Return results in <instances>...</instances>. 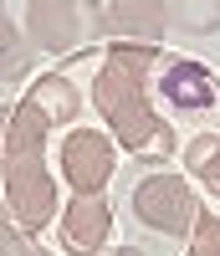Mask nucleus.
<instances>
[{"mask_svg": "<svg viewBox=\"0 0 220 256\" xmlns=\"http://www.w3.org/2000/svg\"><path fill=\"white\" fill-rule=\"evenodd\" d=\"M184 164L194 169V180H200L210 195H220V134H200L184 148Z\"/></svg>", "mask_w": 220, "mask_h": 256, "instance_id": "14", "label": "nucleus"}, {"mask_svg": "<svg viewBox=\"0 0 220 256\" xmlns=\"http://www.w3.org/2000/svg\"><path fill=\"white\" fill-rule=\"evenodd\" d=\"M159 92H164V102H174V108H184V113H205L215 102V77H210V67L180 56V62H169L159 72Z\"/></svg>", "mask_w": 220, "mask_h": 256, "instance_id": "9", "label": "nucleus"}, {"mask_svg": "<svg viewBox=\"0 0 220 256\" xmlns=\"http://www.w3.org/2000/svg\"><path fill=\"white\" fill-rule=\"evenodd\" d=\"M56 169L72 184V195H102L113 184V169H118V144L102 128H67Z\"/></svg>", "mask_w": 220, "mask_h": 256, "instance_id": "3", "label": "nucleus"}, {"mask_svg": "<svg viewBox=\"0 0 220 256\" xmlns=\"http://www.w3.org/2000/svg\"><path fill=\"white\" fill-rule=\"evenodd\" d=\"M169 26L184 31V36L220 31V0H174L169 6Z\"/></svg>", "mask_w": 220, "mask_h": 256, "instance_id": "13", "label": "nucleus"}, {"mask_svg": "<svg viewBox=\"0 0 220 256\" xmlns=\"http://www.w3.org/2000/svg\"><path fill=\"white\" fill-rule=\"evenodd\" d=\"M92 102L108 123H123L138 108H148V77H134V72L113 67V62H102L98 77H92Z\"/></svg>", "mask_w": 220, "mask_h": 256, "instance_id": "7", "label": "nucleus"}, {"mask_svg": "<svg viewBox=\"0 0 220 256\" xmlns=\"http://www.w3.org/2000/svg\"><path fill=\"white\" fill-rule=\"evenodd\" d=\"M26 67H31V41H26V31L10 20L6 0H0V82H20Z\"/></svg>", "mask_w": 220, "mask_h": 256, "instance_id": "12", "label": "nucleus"}, {"mask_svg": "<svg viewBox=\"0 0 220 256\" xmlns=\"http://www.w3.org/2000/svg\"><path fill=\"white\" fill-rule=\"evenodd\" d=\"M108 26L118 41H154L159 46L169 31V6L164 0H108Z\"/></svg>", "mask_w": 220, "mask_h": 256, "instance_id": "10", "label": "nucleus"}, {"mask_svg": "<svg viewBox=\"0 0 220 256\" xmlns=\"http://www.w3.org/2000/svg\"><path fill=\"white\" fill-rule=\"evenodd\" d=\"M26 98H31L36 108L52 118V123H72V118L82 113V98H77V88H72V77H62V72H46V77H36Z\"/></svg>", "mask_w": 220, "mask_h": 256, "instance_id": "11", "label": "nucleus"}, {"mask_svg": "<svg viewBox=\"0 0 220 256\" xmlns=\"http://www.w3.org/2000/svg\"><path fill=\"white\" fill-rule=\"evenodd\" d=\"M113 236V205L102 195H72L62 210V251L67 256H98Z\"/></svg>", "mask_w": 220, "mask_h": 256, "instance_id": "5", "label": "nucleus"}, {"mask_svg": "<svg viewBox=\"0 0 220 256\" xmlns=\"http://www.w3.org/2000/svg\"><path fill=\"white\" fill-rule=\"evenodd\" d=\"M108 62L123 67V72H134V77H148L154 62H159V46H154V41H118V46H108Z\"/></svg>", "mask_w": 220, "mask_h": 256, "instance_id": "15", "label": "nucleus"}, {"mask_svg": "<svg viewBox=\"0 0 220 256\" xmlns=\"http://www.w3.org/2000/svg\"><path fill=\"white\" fill-rule=\"evenodd\" d=\"M6 169V210H10V226L26 230V236H41L56 216V180L52 169L36 159H10L0 164Z\"/></svg>", "mask_w": 220, "mask_h": 256, "instance_id": "1", "label": "nucleus"}, {"mask_svg": "<svg viewBox=\"0 0 220 256\" xmlns=\"http://www.w3.org/2000/svg\"><path fill=\"white\" fill-rule=\"evenodd\" d=\"M20 256H46V251H36V246H20Z\"/></svg>", "mask_w": 220, "mask_h": 256, "instance_id": "19", "label": "nucleus"}, {"mask_svg": "<svg viewBox=\"0 0 220 256\" xmlns=\"http://www.w3.org/2000/svg\"><path fill=\"white\" fill-rule=\"evenodd\" d=\"M134 216L159 230V236H190L194 216H200V200H194V190L184 174H148L134 184Z\"/></svg>", "mask_w": 220, "mask_h": 256, "instance_id": "2", "label": "nucleus"}, {"mask_svg": "<svg viewBox=\"0 0 220 256\" xmlns=\"http://www.w3.org/2000/svg\"><path fill=\"white\" fill-rule=\"evenodd\" d=\"M46 134H52V118L41 113L31 98L6 102V108H0V164L36 159L41 148H46Z\"/></svg>", "mask_w": 220, "mask_h": 256, "instance_id": "6", "label": "nucleus"}, {"mask_svg": "<svg viewBox=\"0 0 220 256\" xmlns=\"http://www.w3.org/2000/svg\"><path fill=\"white\" fill-rule=\"evenodd\" d=\"M82 36V0H26V41L36 52H72Z\"/></svg>", "mask_w": 220, "mask_h": 256, "instance_id": "4", "label": "nucleus"}, {"mask_svg": "<svg viewBox=\"0 0 220 256\" xmlns=\"http://www.w3.org/2000/svg\"><path fill=\"white\" fill-rule=\"evenodd\" d=\"M108 256H144L138 246H118V251H108Z\"/></svg>", "mask_w": 220, "mask_h": 256, "instance_id": "18", "label": "nucleus"}, {"mask_svg": "<svg viewBox=\"0 0 220 256\" xmlns=\"http://www.w3.org/2000/svg\"><path fill=\"white\" fill-rule=\"evenodd\" d=\"M20 246H26V241H20V230H16V226H0V256H20Z\"/></svg>", "mask_w": 220, "mask_h": 256, "instance_id": "17", "label": "nucleus"}, {"mask_svg": "<svg viewBox=\"0 0 220 256\" xmlns=\"http://www.w3.org/2000/svg\"><path fill=\"white\" fill-rule=\"evenodd\" d=\"M190 256H220V216L215 210H200L190 226Z\"/></svg>", "mask_w": 220, "mask_h": 256, "instance_id": "16", "label": "nucleus"}, {"mask_svg": "<svg viewBox=\"0 0 220 256\" xmlns=\"http://www.w3.org/2000/svg\"><path fill=\"white\" fill-rule=\"evenodd\" d=\"M113 144L118 148H128V154H138V159H169L174 148V128H169V118H159L154 108H138L134 118H123V123H113Z\"/></svg>", "mask_w": 220, "mask_h": 256, "instance_id": "8", "label": "nucleus"}]
</instances>
